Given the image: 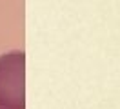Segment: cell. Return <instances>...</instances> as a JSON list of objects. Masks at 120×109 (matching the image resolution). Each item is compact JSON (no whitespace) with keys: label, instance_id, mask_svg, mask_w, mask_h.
I'll use <instances>...</instances> for the list:
<instances>
[{"label":"cell","instance_id":"cell-1","mask_svg":"<svg viewBox=\"0 0 120 109\" xmlns=\"http://www.w3.org/2000/svg\"><path fill=\"white\" fill-rule=\"evenodd\" d=\"M0 109H26V53L0 55Z\"/></svg>","mask_w":120,"mask_h":109}]
</instances>
